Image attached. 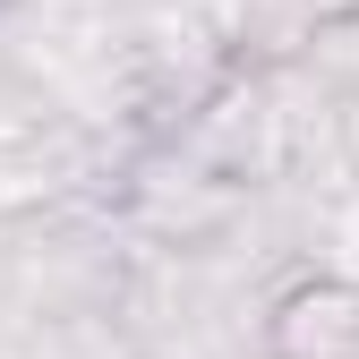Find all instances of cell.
<instances>
[{"label":"cell","mask_w":359,"mask_h":359,"mask_svg":"<svg viewBox=\"0 0 359 359\" xmlns=\"http://www.w3.org/2000/svg\"><path fill=\"white\" fill-rule=\"evenodd\" d=\"M274 351L283 359H351L359 351V291L351 283H308L283 299L274 317Z\"/></svg>","instance_id":"cell-1"}]
</instances>
